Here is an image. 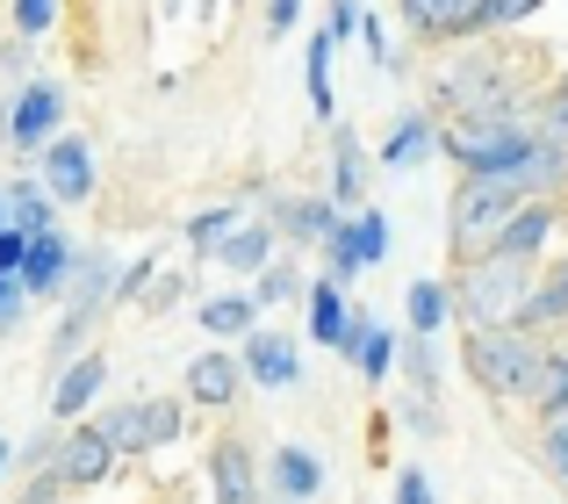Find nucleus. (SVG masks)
Listing matches in <instances>:
<instances>
[{
    "label": "nucleus",
    "instance_id": "obj_1",
    "mask_svg": "<svg viewBox=\"0 0 568 504\" xmlns=\"http://www.w3.org/2000/svg\"><path fill=\"white\" fill-rule=\"evenodd\" d=\"M460 361H468V375H475L483 396H497V404H532L540 367H547V339L526 332V324H468Z\"/></svg>",
    "mask_w": 568,
    "mask_h": 504
},
{
    "label": "nucleus",
    "instance_id": "obj_2",
    "mask_svg": "<svg viewBox=\"0 0 568 504\" xmlns=\"http://www.w3.org/2000/svg\"><path fill=\"white\" fill-rule=\"evenodd\" d=\"M439 152L454 159L460 173H497V181H518L540 152V130L532 115H454L439 130Z\"/></svg>",
    "mask_w": 568,
    "mask_h": 504
},
{
    "label": "nucleus",
    "instance_id": "obj_3",
    "mask_svg": "<svg viewBox=\"0 0 568 504\" xmlns=\"http://www.w3.org/2000/svg\"><path fill=\"white\" fill-rule=\"evenodd\" d=\"M532 281H540V260H511V252H475L454 281V317L460 324H518Z\"/></svg>",
    "mask_w": 568,
    "mask_h": 504
},
{
    "label": "nucleus",
    "instance_id": "obj_4",
    "mask_svg": "<svg viewBox=\"0 0 568 504\" xmlns=\"http://www.w3.org/2000/svg\"><path fill=\"white\" fill-rule=\"evenodd\" d=\"M526 202V188L518 181H497V173H460L454 188V216H446V231H454V252L460 260H475V252H489L497 239V224Z\"/></svg>",
    "mask_w": 568,
    "mask_h": 504
},
{
    "label": "nucleus",
    "instance_id": "obj_5",
    "mask_svg": "<svg viewBox=\"0 0 568 504\" xmlns=\"http://www.w3.org/2000/svg\"><path fill=\"white\" fill-rule=\"evenodd\" d=\"M324 260H332V281H353V274H367V266H382L388 260V216L353 210V224L338 216L332 239H324Z\"/></svg>",
    "mask_w": 568,
    "mask_h": 504
},
{
    "label": "nucleus",
    "instance_id": "obj_6",
    "mask_svg": "<svg viewBox=\"0 0 568 504\" xmlns=\"http://www.w3.org/2000/svg\"><path fill=\"white\" fill-rule=\"evenodd\" d=\"M101 433H109L115 447H166V440H181V404H166V396H152V404H115L109 419H101Z\"/></svg>",
    "mask_w": 568,
    "mask_h": 504
},
{
    "label": "nucleus",
    "instance_id": "obj_7",
    "mask_svg": "<svg viewBox=\"0 0 568 504\" xmlns=\"http://www.w3.org/2000/svg\"><path fill=\"white\" fill-rule=\"evenodd\" d=\"M555 224H561V202H547V195H526L511 216L497 224V239H489V252H511V260H540L547 239H555Z\"/></svg>",
    "mask_w": 568,
    "mask_h": 504
},
{
    "label": "nucleus",
    "instance_id": "obj_8",
    "mask_svg": "<svg viewBox=\"0 0 568 504\" xmlns=\"http://www.w3.org/2000/svg\"><path fill=\"white\" fill-rule=\"evenodd\" d=\"M43 188H51V202H87L94 195V159H87L80 138H43Z\"/></svg>",
    "mask_w": 568,
    "mask_h": 504
},
{
    "label": "nucleus",
    "instance_id": "obj_9",
    "mask_svg": "<svg viewBox=\"0 0 568 504\" xmlns=\"http://www.w3.org/2000/svg\"><path fill=\"white\" fill-rule=\"evenodd\" d=\"M109 468H115V440L101 433V425L65 433V447H58V483H72V491H94Z\"/></svg>",
    "mask_w": 568,
    "mask_h": 504
},
{
    "label": "nucleus",
    "instance_id": "obj_10",
    "mask_svg": "<svg viewBox=\"0 0 568 504\" xmlns=\"http://www.w3.org/2000/svg\"><path fill=\"white\" fill-rule=\"evenodd\" d=\"M245 375L260 382V390H295V382H303V353H295V339L245 332Z\"/></svg>",
    "mask_w": 568,
    "mask_h": 504
},
{
    "label": "nucleus",
    "instance_id": "obj_11",
    "mask_svg": "<svg viewBox=\"0 0 568 504\" xmlns=\"http://www.w3.org/2000/svg\"><path fill=\"white\" fill-rule=\"evenodd\" d=\"M58 115H65V94H58L51 80H37V87H29V94L8 109V138L22 144V152H37L43 138H58Z\"/></svg>",
    "mask_w": 568,
    "mask_h": 504
},
{
    "label": "nucleus",
    "instance_id": "obj_12",
    "mask_svg": "<svg viewBox=\"0 0 568 504\" xmlns=\"http://www.w3.org/2000/svg\"><path fill=\"white\" fill-rule=\"evenodd\" d=\"M65 274H72V252L58 231H29V252H22V266H14V281H22L29 295H51V289H65Z\"/></svg>",
    "mask_w": 568,
    "mask_h": 504
},
{
    "label": "nucleus",
    "instance_id": "obj_13",
    "mask_svg": "<svg viewBox=\"0 0 568 504\" xmlns=\"http://www.w3.org/2000/svg\"><path fill=\"white\" fill-rule=\"evenodd\" d=\"M432 152H439V123H432V115H403V123L388 130V144H382V167L410 173V167H425Z\"/></svg>",
    "mask_w": 568,
    "mask_h": 504
},
{
    "label": "nucleus",
    "instance_id": "obj_14",
    "mask_svg": "<svg viewBox=\"0 0 568 504\" xmlns=\"http://www.w3.org/2000/svg\"><path fill=\"white\" fill-rule=\"evenodd\" d=\"M101 382H109V361H101V353H80V361H72L65 375H58V390H51V411H58V419L87 411V404L101 396Z\"/></svg>",
    "mask_w": 568,
    "mask_h": 504
},
{
    "label": "nucleus",
    "instance_id": "obj_15",
    "mask_svg": "<svg viewBox=\"0 0 568 504\" xmlns=\"http://www.w3.org/2000/svg\"><path fill=\"white\" fill-rule=\"evenodd\" d=\"M324 491V462L317 454H303V447H281L274 454V497L281 504H310Z\"/></svg>",
    "mask_w": 568,
    "mask_h": 504
},
{
    "label": "nucleus",
    "instance_id": "obj_16",
    "mask_svg": "<svg viewBox=\"0 0 568 504\" xmlns=\"http://www.w3.org/2000/svg\"><path fill=\"white\" fill-rule=\"evenodd\" d=\"M187 396L209 411H223L237 396V361L231 353H202V361H187Z\"/></svg>",
    "mask_w": 568,
    "mask_h": 504
},
{
    "label": "nucleus",
    "instance_id": "obj_17",
    "mask_svg": "<svg viewBox=\"0 0 568 504\" xmlns=\"http://www.w3.org/2000/svg\"><path fill=\"white\" fill-rule=\"evenodd\" d=\"M216 260L231 266V274H260V266L274 260V231H266V224H231L216 239Z\"/></svg>",
    "mask_w": 568,
    "mask_h": 504
},
{
    "label": "nucleus",
    "instance_id": "obj_18",
    "mask_svg": "<svg viewBox=\"0 0 568 504\" xmlns=\"http://www.w3.org/2000/svg\"><path fill=\"white\" fill-rule=\"evenodd\" d=\"M403 317H410V332L439 339L446 324H454V289H446V281H410V295H403Z\"/></svg>",
    "mask_w": 568,
    "mask_h": 504
},
{
    "label": "nucleus",
    "instance_id": "obj_19",
    "mask_svg": "<svg viewBox=\"0 0 568 504\" xmlns=\"http://www.w3.org/2000/svg\"><path fill=\"white\" fill-rule=\"evenodd\" d=\"M526 14H540V0H468L454 37H489V29H518Z\"/></svg>",
    "mask_w": 568,
    "mask_h": 504
},
{
    "label": "nucleus",
    "instance_id": "obj_20",
    "mask_svg": "<svg viewBox=\"0 0 568 504\" xmlns=\"http://www.w3.org/2000/svg\"><path fill=\"white\" fill-rule=\"evenodd\" d=\"M332 224H338V202L332 195H310V202H288V210H281V231L303 239V245H324V239H332Z\"/></svg>",
    "mask_w": 568,
    "mask_h": 504
},
{
    "label": "nucleus",
    "instance_id": "obj_21",
    "mask_svg": "<svg viewBox=\"0 0 568 504\" xmlns=\"http://www.w3.org/2000/svg\"><path fill=\"white\" fill-rule=\"evenodd\" d=\"M252 324H260V303H252V295H216V303H202V332L209 339H245Z\"/></svg>",
    "mask_w": 568,
    "mask_h": 504
},
{
    "label": "nucleus",
    "instance_id": "obj_22",
    "mask_svg": "<svg viewBox=\"0 0 568 504\" xmlns=\"http://www.w3.org/2000/svg\"><path fill=\"white\" fill-rule=\"evenodd\" d=\"M310 339H317V346H338V339H346V295H338V281H317V289H310Z\"/></svg>",
    "mask_w": 568,
    "mask_h": 504
},
{
    "label": "nucleus",
    "instance_id": "obj_23",
    "mask_svg": "<svg viewBox=\"0 0 568 504\" xmlns=\"http://www.w3.org/2000/svg\"><path fill=\"white\" fill-rule=\"evenodd\" d=\"M332 51H338V29L332 22H324L317 29V37H310V109H317V115H332Z\"/></svg>",
    "mask_w": 568,
    "mask_h": 504
},
{
    "label": "nucleus",
    "instance_id": "obj_24",
    "mask_svg": "<svg viewBox=\"0 0 568 504\" xmlns=\"http://www.w3.org/2000/svg\"><path fill=\"white\" fill-rule=\"evenodd\" d=\"M0 202H8L14 231H43V224H51V188H43V181H14V195H0Z\"/></svg>",
    "mask_w": 568,
    "mask_h": 504
},
{
    "label": "nucleus",
    "instance_id": "obj_25",
    "mask_svg": "<svg viewBox=\"0 0 568 504\" xmlns=\"http://www.w3.org/2000/svg\"><path fill=\"white\" fill-rule=\"evenodd\" d=\"M216 504H260V497H252L245 447H216Z\"/></svg>",
    "mask_w": 568,
    "mask_h": 504
},
{
    "label": "nucleus",
    "instance_id": "obj_26",
    "mask_svg": "<svg viewBox=\"0 0 568 504\" xmlns=\"http://www.w3.org/2000/svg\"><path fill=\"white\" fill-rule=\"evenodd\" d=\"M403 14H410L417 37H454L460 14H468V0H403Z\"/></svg>",
    "mask_w": 568,
    "mask_h": 504
},
{
    "label": "nucleus",
    "instance_id": "obj_27",
    "mask_svg": "<svg viewBox=\"0 0 568 504\" xmlns=\"http://www.w3.org/2000/svg\"><path fill=\"white\" fill-rule=\"evenodd\" d=\"M532 411H568V339L547 346V367H540V390H532Z\"/></svg>",
    "mask_w": 568,
    "mask_h": 504
},
{
    "label": "nucleus",
    "instance_id": "obj_28",
    "mask_svg": "<svg viewBox=\"0 0 568 504\" xmlns=\"http://www.w3.org/2000/svg\"><path fill=\"white\" fill-rule=\"evenodd\" d=\"M361 181H367V159L353 138H338V159H332V202H361Z\"/></svg>",
    "mask_w": 568,
    "mask_h": 504
},
{
    "label": "nucleus",
    "instance_id": "obj_29",
    "mask_svg": "<svg viewBox=\"0 0 568 504\" xmlns=\"http://www.w3.org/2000/svg\"><path fill=\"white\" fill-rule=\"evenodd\" d=\"M540 462L555 483H568V411H540Z\"/></svg>",
    "mask_w": 568,
    "mask_h": 504
},
{
    "label": "nucleus",
    "instance_id": "obj_30",
    "mask_svg": "<svg viewBox=\"0 0 568 504\" xmlns=\"http://www.w3.org/2000/svg\"><path fill=\"white\" fill-rule=\"evenodd\" d=\"M403 367H410V390H417V396L439 390V353H432L425 332H410V346H403Z\"/></svg>",
    "mask_w": 568,
    "mask_h": 504
},
{
    "label": "nucleus",
    "instance_id": "obj_31",
    "mask_svg": "<svg viewBox=\"0 0 568 504\" xmlns=\"http://www.w3.org/2000/svg\"><path fill=\"white\" fill-rule=\"evenodd\" d=\"M388 367H396V332L367 324V339H361V375L367 382H388Z\"/></svg>",
    "mask_w": 568,
    "mask_h": 504
},
{
    "label": "nucleus",
    "instance_id": "obj_32",
    "mask_svg": "<svg viewBox=\"0 0 568 504\" xmlns=\"http://www.w3.org/2000/svg\"><path fill=\"white\" fill-rule=\"evenodd\" d=\"M532 130H540V138H555V144H568V80L547 87V101H540V115H532Z\"/></svg>",
    "mask_w": 568,
    "mask_h": 504
},
{
    "label": "nucleus",
    "instance_id": "obj_33",
    "mask_svg": "<svg viewBox=\"0 0 568 504\" xmlns=\"http://www.w3.org/2000/svg\"><path fill=\"white\" fill-rule=\"evenodd\" d=\"M51 22H58V0H14V29L22 37H43Z\"/></svg>",
    "mask_w": 568,
    "mask_h": 504
},
{
    "label": "nucleus",
    "instance_id": "obj_34",
    "mask_svg": "<svg viewBox=\"0 0 568 504\" xmlns=\"http://www.w3.org/2000/svg\"><path fill=\"white\" fill-rule=\"evenodd\" d=\"M295 289H303V281H295L288 266H266V274H260V295H252V303H288Z\"/></svg>",
    "mask_w": 568,
    "mask_h": 504
},
{
    "label": "nucleus",
    "instance_id": "obj_35",
    "mask_svg": "<svg viewBox=\"0 0 568 504\" xmlns=\"http://www.w3.org/2000/svg\"><path fill=\"white\" fill-rule=\"evenodd\" d=\"M22 281H14V274H0V332H14V324H22Z\"/></svg>",
    "mask_w": 568,
    "mask_h": 504
},
{
    "label": "nucleus",
    "instance_id": "obj_36",
    "mask_svg": "<svg viewBox=\"0 0 568 504\" xmlns=\"http://www.w3.org/2000/svg\"><path fill=\"white\" fill-rule=\"evenodd\" d=\"M396 504H439V497H432V476H425V468H403V476H396Z\"/></svg>",
    "mask_w": 568,
    "mask_h": 504
},
{
    "label": "nucleus",
    "instance_id": "obj_37",
    "mask_svg": "<svg viewBox=\"0 0 568 504\" xmlns=\"http://www.w3.org/2000/svg\"><path fill=\"white\" fill-rule=\"evenodd\" d=\"M22 252H29V231L0 224V274H14V266H22Z\"/></svg>",
    "mask_w": 568,
    "mask_h": 504
},
{
    "label": "nucleus",
    "instance_id": "obj_38",
    "mask_svg": "<svg viewBox=\"0 0 568 504\" xmlns=\"http://www.w3.org/2000/svg\"><path fill=\"white\" fill-rule=\"evenodd\" d=\"M295 14H303V0H266V29H274V37H288Z\"/></svg>",
    "mask_w": 568,
    "mask_h": 504
},
{
    "label": "nucleus",
    "instance_id": "obj_39",
    "mask_svg": "<svg viewBox=\"0 0 568 504\" xmlns=\"http://www.w3.org/2000/svg\"><path fill=\"white\" fill-rule=\"evenodd\" d=\"M231 224H237V210H209L202 224H194V239H202V245H216V239H223Z\"/></svg>",
    "mask_w": 568,
    "mask_h": 504
},
{
    "label": "nucleus",
    "instance_id": "obj_40",
    "mask_svg": "<svg viewBox=\"0 0 568 504\" xmlns=\"http://www.w3.org/2000/svg\"><path fill=\"white\" fill-rule=\"evenodd\" d=\"M403 419H410L417 433H439V411H432V404H410V411H403Z\"/></svg>",
    "mask_w": 568,
    "mask_h": 504
},
{
    "label": "nucleus",
    "instance_id": "obj_41",
    "mask_svg": "<svg viewBox=\"0 0 568 504\" xmlns=\"http://www.w3.org/2000/svg\"><path fill=\"white\" fill-rule=\"evenodd\" d=\"M51 497H58V468H51V476L37 483V491H29V504H51Z\"/></svg>",
    "mask_w": 568,
    "mask_h": 504
},
{
    "label": "nucleus",
    "instance_id": "obj_42",
    "mask_svg": "<svg viewBox=\"0 0 568 504\" xmlns=\"http://www.w3.org/2000/svg\"><path fill=\"white\" fill-rule=\"evenodd\" d=\"M8 454H14V447H8V440H0V468H8Z\"/></svg>",
    "mask_w": 568,
    "mask_h": 504
},
{
    "label": "nucleus",
    "instance_id": "obj_43",
    "mask_svg": "<svg viewBox=\"0 0 568 504\" xmlns=\"http://www.w3.org/2000/svg\"><path fill=\"white\" fill-rule=\"evenodd\" d=\"M0 224H8V202H0Z\"/></svg>",
    "mask_w": 568,
    "mask_h": 504
},
{
    "label": "nucleus",
    "instance_id": "obj_44",
    "mask_svg": "<svg viewBox=\"0 0 568 504\" xmlns=\"http://www.w3.org/2000/svg\"><path fill=\"white\" fill-rule=\"evenodd\" d=\"M0 138H8V115H0Z\"/></svg>",
    "mask_w": 568,
    "mask_h": 504
},
{
    "label": "nucleus",
    "instance_id": "obj_45",
    "mask_svg": "<svg viewBox=\"0 0 568 504\" xmlns=\"http://www.w3.org/2000/svg\"><path fill=\"white\" fill-rule=\"evenodd\" d=\"M561 274H568V266H561Z\"/></svg>",
    "mask_w": 568,
    "mask_h": 504
}]
</instances>
